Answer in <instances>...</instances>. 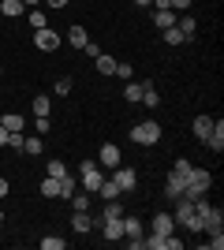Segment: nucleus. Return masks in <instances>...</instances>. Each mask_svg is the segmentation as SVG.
Instances as JSON below:
<instances>
[{
  "instance_id": "obj_1",
  "label": "nucleus",
  "mask_w": 224,
  "mask_h": 250,
  "mask_svg": "<svg viewBox=\"0 0 224 250\" xmlns=\"http://www.w3.org/2000/svg\"><path fill=\"white\" fill-rule=\"evenodd\" d=\"M209 190H213V172H209V168L191 165V172H187V190H183V198H187V202H198V198H205Z\"/></svg>"
},
{
  "instance_id": "obj_29",
  "label": "nucleus",
  "mask_w": 224,
  "mask_h": 250,
  "mask_svg": "<svg viewBox=\"0 0 224 250\" xmlns=\"http://www.w3.org/2000/svg\"><path fill=\"white\" fill-rule=\"evenodd\" d=\"M67 239H60V235H45L41 239V250H64Z\"/></svg>"
},
{
  "instance_id": "obj_36",
  "label": "nucleus",
  "mask_w": 224,
  "mask_h": 250,
  "mask_svg": "<svg viewBox=\"0 0 224 250\" xmlns=\"http://www.w3.org/2000/svg\"><path fill=\"white\" fill-rule=\"evenodd\" d=\"M34 127H38V135H49V116H34Z\"/></svg>"
},
{
  "instance_id": "obj_8",
  "label": "nucleus",
  "mask_w": 224,
  "mask_h": 250,
  "mask_svg": "<svg viewBox=\"0 0 224 250\" xmlns=\"http://www.w3.org/2000/svg\"><path fill=\"white\" fill-rule=\"evenodd\" d=\"M149 231H153V235H172V231H176V220H172V213H153V220H149Z\"/></svg>"
},
{
  "instance_id": "obj_25",
  "label": "nucleus",
  "mask_w": 224,
  "mask_h": 250,
  "mask_svg": "<svg viewBox=\"0 0 224 250\" xmlns=\"http://www.w3.org/2000/svg\"><path fill=\"white\" fill-rule=\"evenodd\" d=\"M30 108H34V116H49V112H53V101H49L45 94H38V97H34V104H30Z\"/></svg>"
},
{
  "instance_id": "obj_45",
  "label": "nucleus",
  "mask_w": 224,
  "mask_h": 250,
  "mask_svg": "<svg viewBox=\"0 0 224 250\" xmlns=\"http://www.w3.org/2000/svg\"><path fill=\"white\" fill-rule=\"evenodd\" d=\"M0 75H4V67H0Z\"/></svg>"
},
{
  "instance_id": "obj_3",
  "label": "nucleus",
  "mask_w": 224,
  "mask_h": 250,
  "mask_svg": "<svg viewBox=\"0 0 224 250\" xmlns=\"http://www.w3.org/2000/svg\"><path fill=\"white\" fill-rule=\"evenodd\" d=\"M131 142L135 146H157L161 142V124L157 120H142V124L131 127Z\"/></svg>"
},
{
  "instance_id": "obj_6",
  "label": "nucleus",
  "mask_w": 224,
  "mask_h": 250,
  "mask_svg": "<svg viewBox=\"0 0 224 250\" xmlns=\"http://www.w3.org/2000/svg\"><path fill=\"white\" fill-rule=\"evenodd\" d=\"M112 183H116V187L120 190H135V187H139V172H135V168H123V165H116V168H112Z\"/></svg>"
},
{
  "instance_id": "obj_31",
  "label": "nucleus",
  "mask_w": 224,
  "mask_h": 250,
  "mask_svg": "<svg viewBox=\"0 0 224 250\" xmlns=\"http://www.w3.org/2000/svg\"><path fill=\"white\" fill-rule=\"evenodd\" d=\"M22 142H26L22 131H8V149H22Z\"/></svg>"
},
{
  "instance_id": "obj_46",
  "label": "nucleus",
  "mask_w": 224,
  "mask_h": 250,
  "mask_svg": "<svg viewBox=\"0 0 224 250\" xmlns=\"http://www.w3.org/2000/svg\"><path fill=\"white\" fill-rule=\"evenodd\" d=\"M0 19H4V15H0Z\"/></svg>"
},
{
  "instance_id": "obj_39",
  "label": "nucleus",
  "mask_w": 224,
  "mask_h": 250,
  "mask_svg": "<svg viewBox=\"0 0 224 250\" xmlns=\"http://www.w3.org/2000/svg\"><path fill=\"white\" fill-rule=\"evenodd\" d=\"M172 168H176V172H191V161H187V157H180V161H176Z\"/></svg>"
},
{
  "instance_id": "obj_42",
  "label": "nucleus",
  "mask_w": 224,
  "mask_h": 250,
  "mask_svg": "<svg viewBox=\"0 0 224 250\" xmlns=\"http://www.w3.org/2000/svg\"><path fill=\"white\" fill-rule=\"evenodd\" d=\"M49 8H67V0H45Z\"/></svg>"
},
{
  "instance_id": "obj_9",
  "label": "nucleus",
  "mask_w": 224,
  "mask_h": 250,
  "mask_svg": "<svg viewBox=\"0 0 224 250\" xmlns=\"http://www.w3.org/2000/svg\"><path fill=\"white\" fill-rule=\"evenodd\" d=\"M209 153H224V120H217L213 124V131H209V138L202 142Z\"/></svg>"
},
{
  "instance_id": "obj_41",
  "label": "nucleus",
  "mask_w": 224,
  "mask_h": 250,
  "mask_svg": "<svg viewBox=\"0 0 224 250\" xmlns=\"http://www.w3.org/2000/svg\"><path fill=\"white\" fill-rule=\"evenodd\" d=\"M0 149H8V131L0 127Z\"/></svg>"
},
{
  "instance_id": "obj_15",
  "label": "nucleus",
  "mask_w": 224,
  "mask_h": 250,
  "mask_svg": "<svg viewBox=\"0 0 224 250\" xmlns=\"http://www.w3.org/2000/svg\"><path fill=\"white\" fill-rule=\"evenodd\" d=\"M142 231H146V224H142L139 217H127V213H123V239H142Z\"/></svg>"
},
{
  "instance_id": "obj_2",
  "label": "nucleus",
  "mask_w": 224,
  "mask_h": 250,
  "mask_svg": "<svg viewBox=\"0 0 224 250\" xmlns=\"http://www.w3.org/2000/svg\"><path fill=\"white\" fill-rule=\"evenodd\" d=\"M101 183H105V172H101V165L86 157L82 165H79V187H82L86 194H97V187H101Z\"/></svg>"
},
{
  "instance_id": "obj_35",
  "label": "nucleus",
  "mask_w": 224,
  "mask_h": 250,
  "mask_svg": "<svg viewBox=\"0 0 224 250\" xmlns=\"http://www.w3.org/2000/svg\"><path fill=\"white\" fill-rule=\"evenodd\" d=\"M183 247H187V243L176 239V231H172V235H164V250H183Z\"/></svg>"
},
{
  "instance_id": "obj_30",
  "label": "nucleus",
  "mask_w": 224,
  "mask_h": 250,
  "mask_svg": "<svg viewBox=\"0 0 224 250\" xmlns=\"http://www.w3.org/2000/svg\"><path fill=\"white\" fill-rule=\"evenodd\" d=\"M164 45H183V34H180V26H168V30H164Z\"/></svg>"
},
{
  "instance_id": "obj_14",
  "label": "nucleus",
  "mask_w": 224,
  "mask_h": 250,
  "mask_svg": "<svg viewBox=\"0 0 224 250\" xmlns=\"http://www.w3.org/2000/svg\"><path fill=\"white\" fill-rule=\"evenodd\" d=\"M94 67H97V75H116V56H108V52H97L94 56Z\"/></svg>"
},
{
  "instance_id": "obj_38",
  "label": "nucleus",
  "mask_w": 224,
  "mask_h": 250,
  "mask_svg": "<svg viewBox=\"0 0 224 250\" xmlns=\"http://www.w3.org/2000/svg\"><path fill=\"white\" fill-rule=\"evenodd\" d=\"M53 90H56V94H60V97H67V94H71V79H60V83H56Z\"/></svg>"
},
{
  "instance_id": "obj_26",
  "label": "nucleus",
  "mask_w": 224,
  "mask_h": 250,
  "mask_svg": "<svg viewBox=\"0 0 224 250\" xmlns=\"http://www.w3.org/2000/svg\"><path fill=\"white\" fill-rule=\"evenodd\" d=\"M45 149V142H41V135H34V138H26V142H22V153H30V157H38Z\"/></svg>"
},
{
  "instance_id": "obj_37",
  "label": "nucleus",
  "mask_w": 224,
  "mask_h": 250,
  "mask_svg": "<svg viewBox=\"0 0 224 250\" xmlns=\"http://www.w3.org/2000/svg\"><path fill=\"white\" fill-rule=\"evenodd\" d=\"M191 4H194V0H168V8H172V11H180V15L191 8Z\"/></svg>"
},
{
  "instance_id": "obj_44",
  "label": "nucleus",
  "mask_w": 224,
  "mask_h": 250,
  "mask_svg": "<svg viewBox=\"0 0 224 250\" xmlns=\"http://www.w3.org/2000/svg\"><path fill=\"white\" fill-rule=\"evenodd\" d=\"M22 4H26V8H38V4H41V0H22Z\"/></svg>"
},
{
  "instance_id": "obj_33",
  "label": "nucleus",
  "mask_w": 224,
  "mask_h": 250,
  "mask_svg": "<svg viewBox=\"0 0 224 250\" xmlns=\"http://www.w3.org/2000/svg\"><path fill=\"white\" fill-rule=\"evenodd\" d=\"M209 250H224V231H209V243H205Z\"/></svg>"
},
{
  "instance_id": "obj_17",
  "label": "nucleus",
  "mask_w": 224,
  "mask_h": 250,
  "mask_svg": "<svg viewBox=\"0 0 224 250\" xmlns=\"http://www.w3.org/2000/svg\"><path fill=\"white\" fill-rule=\"evenodd\" d=\"M86 42H90L86 26H71V30H67V45H71V49H86Z\"/></svg>"
},
{
  "instance_id": "obj_34",
  "label": "nucleus",
  "mask_w": 224,
  "mask_h": 250,
  "mask_svg": "<svg viewBox=\"0 0 224 250\" xmlns=\"http://www.w3.org/2000/svg\"><path fill=\"white\" fill-rule=\"evenodd\" d=\"M116 75L123 79V83H131V63L127 60H116Z\"/></svg>"
},
{
  "instance_id": "obj_5",
  "label": "nucleus",
  "mask_w": 224,
  "mask_h": 250,
  "mask_svg": "<svg viewBox=\"0 0 224 250\" xmlns=\"http://www.w3.org/2000/svg\"><path fill=\"white\" fill-rule=\"evenodd\" d=\"M34 45H38L41 52H56L60 45H64V38H60L53 26H45V30H34Z\"/></svg>"
},
{
  "instance_id": "obj_22",
  "label": "nucleus",
  "mask_w": 224,
  "mask_h": 250,
  "mask_svg": "<svg viewBox=\"0 0 224 250\" xmlns=\"http://www.w3.org/2000/svg\"><path fill=\"white\" fill-rule=\"evenodd\" d=\"M26 19H30V30H45L49 26V15L41 8H26Z\"/></svg>"
},
{
  "instance_id": "obj_18",
  "label": "nucleus",
  "mask_w": 224,
  "mask_h": 250,
  "mask_svg": "<svg viewBox=\"0 0 224 250\" xmlns=\"http://www.w3.org/2000/svg\"><path fill=\"white\" fill-rule=\"evenodd\" d=\"M146 86H149V83H127V86H123V101H127V104H139Z\"/></svg>"
},
{
  "instance_id": "obj_13",
  "label": "nucleus",
  "mask_w": 224,
  "mask_h": 250,
  "mask_svg": "<svg viewBox=\"0 0 224 250\" xmlns=\"http://www.w3.org/2000/svg\"><path fill=\"white\" fill-rule=\"evenodd\" d=\"M213 116H198V120H194L191 124V131H194V138H198V142H205V138H209V131H213Z\"/></svg>"
},
{
  "instance_id": "obj_23",
  "label": "nucleus",
  "mask_w": 224,
  "mask_h": 250,
  "mask_svg": "<svg viewBox=\"0 0 224 250\" xmlns=\"http://www.w3.org/2000/svg\"><path fill=\"white\" fill-rule=\"evenodd\" d=\"M0 127H4V131H22L26 120H22L19 112H8V116H0Z\"/></svg>"
},
{
  "instance_id": "obj_10",
  "label": "nucleus",
  "mask_w": 224,
  "mask_h": 250,
  "mask_svg": "<svg viewBox=\"0 0 224 250\" xmlns=\"http://www.w3.org/2000/svg\"><path fill=\"white\" fill-rule=\"evenodd\" d=\"M97 165H101V168H116L120 165V146H116V142H105V146H101Z\"/></svg>"
},
{
  "instance_id": "obj_19",
  "label": "nucleus",
  "mask_w": 224,
  "mask_h": 250,
  "mask_svg": "<svg viewBox=\"0 0 224 250\" xmlns=\"http://www.w3.org/2000/svg\"><path fill=\"white\" fill-rule=\"evenodd\" d=\"M38 190H41V198H60V179L45 176L41 183H38Z\"/></svg>"
},
{
  "instance_id": "obj_47",
  "label": "nucleus",
  "mask_w": 224,
  "mask_h": 250,
  "mask_svg": "<svg viewBox=\"0 0 224 250\" xmlns=\"http://www.w3.org/2000/svg\"><path fill=\"white\" fill-rule=\"evenodd\" d=\"M0 116H4V112H0Z\"/></svg>"
},
{
  "instance_id": "obj_28",
  "label": "nucleus",
  "mask_w": 224,
  "mask_h": 250,
  "mask_svg": "<svg viewBox=\"0 0 224 250\" xmlns=\"http://www.w3.org/2000/svg\"><path fill=\"white\" fill-rule=\"evenodd\" d=\"M139 104H146V108H157V104H161V94L153 90V86H146V90H142V101H139Z\"/></svg>"
},
{
  "instance_id": "obj_40",
  "label": "nucleus",
  "mask_w": 224,
  "mask_h": 250,
  "mask_svg": "<svg viewBox=\"0 0 224 250\" xmlns=\"http://www.w3.org/2000/svg\"><path fill=\"white\" fill-rule=\"evenodd\" d=\"M0 198H8V179L0 176Z\"/></svg>"
},
{
  "instance_id": "obj_24",
  "label": "nucleus",
  "mask_w": 224,
  "mask_h": 250,
  "mask_svg": "<svg viewBox=\"0 0 224 250\" xmlns=\"http://www.w3.org/2000/svg\"><path fill=\"white\" fill-rule=\"evenodd\" d=\"M120 194H123V190H120L116 183H112V179H105V183H101V187H97V198H105V202L120 198Z\"/></svg>"
},
{
  "instance_id": "obj_32",
  "label": "nucleus",
  "mask_w": 224,
  "mask_h": 250,
  "mask_svg": "<svg viewBox=\"0 0 224 250\" xmlns=\"http://www.w3.org/2000/svg\"><path fill=\"white\" fill-rule=\"evenodd\" d=\"M142 250H164V235H149V239H142Z\"/></svg>"
},
{
  "instance_id": "obj_27",
  "label": "nucleus",
  "mask_w": 224,
  "mask_h": 250,
  "mask_svg": "<svg viewBox=\"0 0 224 250\" xmlns=\"http://www.w3.org/2000/svg\"><path fill=\"white\" fill-rule=\"evenodd\" d=\"M75 190H79V179H75V176H64V179H60V198H71Z\"/></svg>"
},
{
  "instance_id": "obj_11",
  "label": "nucleus",
  "mask_w": 224,
  "mask_h": 250,
  "mask_svg": "<svg viewBox=\"0 0 224 250\" xmlns=\"http://www.w3.org/2000/svg\"><path fill=\"white\" fill-rule=\"evenodd\" d=\"M176 19H180V15H176L172 8H153V26H157V30H168V26H176Z\"/></svg>"
},
{
  "instance_id": "obj_4",
  "label": "nucleus",
  "mask_w": 224,
  "mask_h": 250,
  "mask_svg": "<svg viewBox=\"0 0 224 250\" xmlns=\"http://www.w3.org/2000/svg\"><path fill=\"white\" fill-rule=\"evenodd\" d=\"M183 190H187V172H176V168H172L168 176H164V198L176 202Z\"/></svg>"
},
{
  "instance_id": "obj_16",
  "label": "nucleus",
  "mask_w": 224,
  "mask_h": 250,
  "mask_svg": "<svg viewBox=\"0 0 224 250\" xmlns=\"http://www.w3.org/2000/svg\"><path fill=\"white\" fill-rule=\"evenodd\" d=\"M0 15H4V19H22V15H26V4H22V0H4V4H0Z\"/></svg>"
},
{
  "instance_id": "obj_12",
  "label": "nucleus",
  "mask_w": 224,
  "mask_h": 250,
  "mask_svg": "<svg viewBox=\"0 0 224 250\" xmlns=\"http://www.w3.org/2000/svg\"><path fill=\"white\" fill-rule=\"evenodd\" d=\"M71 231H79V235L94 231V217H90V209H79V213L71 217Z\"/></svg>"
},
{
  "instance_id": "obj_7",
  "label": "nucleus",
  "mask_w": 224,
  "mask_h": 250,
  "mask_svg": "<svg viewBox=\"0 0 224 250\" xmlns=\"http://www.w3.org/2000/svg\"><path fill=\"white\" fill-rule=\"evenodd\" d=\"M97 231H101V239L120 243V239H123V217H116V220H101V224H97Z\"/></svg>"
},
{
  "instance_id": "obj_20",
  "label": "nucleus",
  "mask_w": 224,
  "mask_h": 250,
  "mask_svg": "<svg viewBox=\"0 0 224 250\" xmlns=\"http://www.w3.org/2000/svg\"><path fill=\"white\" fill-rule=\"evenodd\" d=\"M176 26H180V34H183V42H191V38H194V30H198V22H194L191 15H187V11H183L180 19H176Z\"/></svg>"
},
{
  "instance_id": "obj_21",
  "label": "nucleus",
  "mask_w": 224,
  "mask_h": 250,
  "mask_svg": "<svg viewBox=\"0 0 224 250\" xmlns=\"http://www.w3.org/2000/svg\"><path fill=\"white\" fill-rule=\"evenodd\" d=\"M45 176H53V179H64V176H71V172H67V161H60V157H53V161L45 165Z\"/></svg>"
},
{
  "instance_id": "obj_43",
  "label": "nucleus",
  "mask_w": 224,
  "mask_h": 250,
  "mask_svg": "<svg viewBox=\"0 0 224 250\" xmlns=\"http://www.w3.org/2000/svg\"><path fill=\"white\" fill-rule=\"evenodd\" d=\"M135 4H139V8H153V0H135Z\"/></svg>"
}]
</instances>
